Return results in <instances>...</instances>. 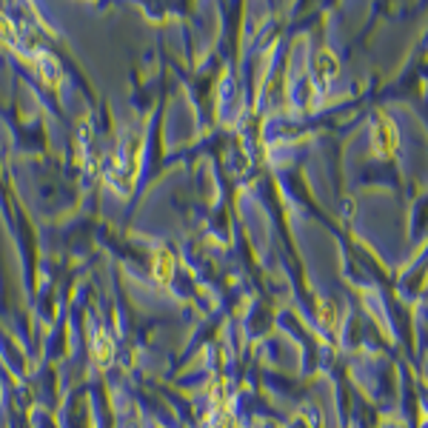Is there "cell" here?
<instances>
[{
	"mask_svg": "<svg viewBox=\"0 0 428 428\" xmlns=\"http://www.w3.org/2000/svg\"><path fill=\"white\" fill-rule=\"evenodd\" d=\"M152 271H154V280L166 285V283L172 280V274H175V257H172L169 251H157V254H154Z\"/></svg>",
	"mask_w": 428,
	"mask_h": 428,
	"instance_id": "3957f363",
	"label": "cell"
},
{
	"mask_svg": "<svg viewBox=\"0 0 428 428\" xmlns=\"http://www.w3.org/2000/svg\"><path fill=\"white\" fill-rule=\"evenodd\" d=\"M112 354H114L112 337L106 335V331H98V335H94V340H91V357H94V363H98V366H106V363L112 360Z\"/></svg>",
	"mask_w": 428,
	"mask_h": 428,
	"instance_id": "6da1fadb",
	"label": "cell"
},
{
	"mask_svg": "<svg viewBox=\"0 0 428 428\" xmlns=\"http://www.w3.org/2000/svg\"><path fill=\"white\" fill-rule=\"evenodd\" d=\"M377 132V149L383 154H391L397 149V129L391 121H380V126L374 129Z\"/></svg>",
	"mask_w": 428,
	"mask_h": 428,
	"instance_id": "7a4b0ae2",
	"label": "cell"
}]
</instances>
